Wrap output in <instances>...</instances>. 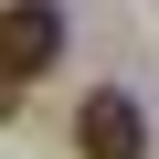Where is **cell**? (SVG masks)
Masks as SVG:
<instances>
[{
    "instance_id": "obj_1",
    "label": "cell",
    "mask_w": 159,
    "mask_h": 159,
    "mask_svg": "<svg viewBox=\"0 0 159 159\" xmlns=\"http://www.w3.org/2000/svg\"><path fill=\"white\" fill-rule=\"evenodd\" d=\"M53 53H64V11H53V0H11V11H0V64L32 85Z\"/></svg>"
},
{
    "instance_id": "obj_2",
    "label": "cell",
    "mask_w": 159,
    "mask_h": 159,
    "mask_svg": "<svg viewBox=\"0 0 159 159\" xmlns=\"http://www.w3.org/2000/svg\"><path fill=\"white\" fill-rule=\"evenodd\" d=\"M74 148H85V159H148L138 96H85V117H74Z\"/></svg>"
},
{
    "instance_id": "obj_3",
    "label": "cell",
    "mask_w": 159,
    "mask_h": 159,
    "mask_svg": "<svg viewBox=\"0 0 159 159\" xmlns=\"http://www.w3.org/2000/svg\"><path fill=\"white\" fill-rule=\"evenodd\" d=\"M11 106H21V74H11V64H0V117H11Z\"/></svg>"
}]
</instances>
